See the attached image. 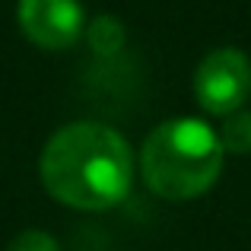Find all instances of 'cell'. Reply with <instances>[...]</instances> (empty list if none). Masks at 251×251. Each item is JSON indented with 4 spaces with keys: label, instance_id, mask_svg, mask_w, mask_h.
<instances>
[{
    "label": "cell",
    "instance_id": "obj_5",
    "mask_svg": "<svg viewBox=\"0 0 251 251\" xmlns=\"http://www.w3.org/2000/svg\"><path fill=\"white\" fill-rule=\"evenodd\" d=\"M86 38H89V48L96 54H118V48L124 45V25L118 23L115 16H96L86 29Z\"/></svg>",
    "mask_w": 251,
    "mask_h": 251
},
{
    "label": "cell",
    "instance_id": "obj_3",
    "mask_svg": "<svg viewBox=\"0 0 251 251\" xmlns=\"http://www.w3.org/2000/svg\"><path fill=\"white\" fill-rule=\"evenodd\" d=\"M197 99L213 115H232L251 92V61L239 48H216L194 74Z\"/></svg>",
    "mask_w": 251,
    "mask_h": 251
},
{
    "label": "cell",
    "instance_id": "obj_7",
    "mask_svg": "<svg viewBox=\"0 0 251 251\" xmlns=\"http://www.w3.org/2000/svg\"><path fill=\"white\" fill-rule=\"evenodd\" d=\"M6 251H61V248H57V242L51 239L48 232H42V229H29V232H19L16 239L10 242Z\"/></svg>",
    "mask_w": 251,
    "mask_h": 251
},
{
    "label": "cell",
    "instance_id": "obj_6",
    "mask_svg": "<svg viewBox=\"0 0 251 251\" xmlns=\"http://www.w3.org/2000/svg\"><path fill=\"white\" fill-rule=\"evenodd\" d=\"M220 143L226 153H239V156L251 153V111L239 108L226 118V124L220 130Z\"/></svg>",
    "mask_w": 251,
    "mask_h": 251
},
{
    "label": "cell",
    "instance_id": "obj_2",
    "mask_svg": "<svg viewBox=\"0 0 251 251\" xmlns=\"http://www.w3.org/2000/svg\"><path fill=\"white\" fill-rule=\"evenodd\" d=\"M223 143L197 118L166 121L147 137L140 169L147 184L169 201L197 197L216 181L223 169Z\"/></svg>",
    "mask_w": 251,
    "mask_h": 251
},
{
    "label": "cell",
    "instance_id": "obj_1",
    "mask_svg": "<svg viewBox=\"0 0 251 251\" xmlns=\"http://www.w3.org/2000/svg\"><path fill=\"white\" fill-rule=\"evenodd\" d=\"M130 175H134L130 147L108 124L74 121L45 143L42 181L67 207H115L127 194Z\"/></svg>",
    "mask_w": 251,
    "mask_h": 251
},
{
    "label": "cell",
    "instance_id": "obj_4",
    "mask_svg": "<svg viewBox=\"0 0 251 251\" xmlns=\"http://www.w3.org/2000/svg\"><path fill=\"white\" fill-rule=\"evenodd\" d=\"M83 6L76 0H19V25L42 48H67L83 32Z\"/></svg>",
    "mask_w": 251,
    "mask_h": 251
}]
</instances>
